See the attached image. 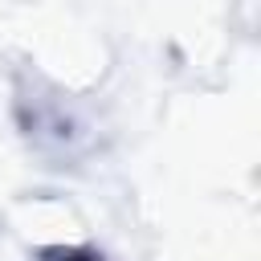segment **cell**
<instances>
[{"instance_id": "obj_1", "label": "cell", "mask_w": 261, "mask_h": 261, "mask_svg": "<svg viewBox=\"0 0 261 261\" xmlns=\"http://www.w3.org/2000/svg\"><path fill=\"white\" fill-rule=\"evenodd\" d=\"M61 261H94V257H73V253H69V257H61Z\"/></svg>"}]
</instances>
